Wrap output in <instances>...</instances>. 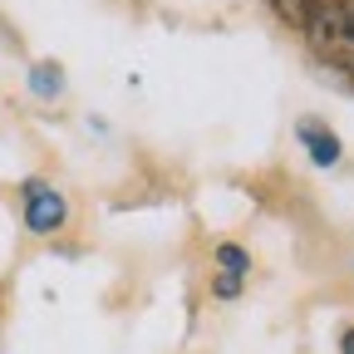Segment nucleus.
<instances>
[{
  "instance_id": "obj_1",
  "label": "nucleus",
  "mask_w": 354,
  "mask_h": 354,
  "mask_svg": "<svg viewBox=\"0 0 354 354\" xmlns=\"http://www.w3.org/2000/svg\"><path fill=\"white\" fill-rule=\"evenodd\" d=\"M305 35H310L320 59H330L339 69H354V0H325Z\"/></svg>"
},
{
  "instance_id": "obj_2",
  "label": "nucleus",
  "mask_w": 354,
  "mask_h": 354,
  "mask_svg": "<svg viewBox=\"0 0 354 354\" xmlns=\"http://www.w3.org/2000/svg\"><path fill=\"white\" fill-rule=\"evenodd\" d=\"M25 227L35 236L59 232L64 227V197L55 187H44V183H25Z\"/></svg>"
},
{
  "instance_id": "obj_3",
  "label": "nucleus",
  "mask_w": 354,
  "mask_h": 354,
  "mask_svg": "<svg viewBox=\"0 0 354 354\" xmlns=\"http://www.w3.org/2000/svg\"><path fill=\"white\" fill-rule=\"evenodd\" d=\"M300 138H305V153H310V162H315V167H335V162H339V138H335L325 123H305Z\"/></svg>"
},
{
  "instance_id": "obj_4",
  "label": "nucleus",
  "mask_w": 354,
  "mask_h": 354,
  "mask_svg": "<svg viewBox=\"0 0 354 354\" xmlns=\"http://www.w3.org/2000/svg\"><path fill=\"white\" fill-rule=\"evenodd\" d=\"M320 6H325V0H271V10H276L290 30H310V20L320 15Z\"/></svg>"
},
{
  "instance_id": "obj_5",
  "label": "nucleus",
  "mask_w": 354,
  "mask_h": 354,
  "mask_svg": "<svg viewBox=\"0 0 354 354\" xmlns=\"http://www.w3.org/2000/svg\"><path fill=\"white\" fill-rule=\"evenodd\" d=\"M30 88H35L39 99H55L59 88H64V74H59L55 64H35V69H30Z\"/></svg>"
},
{
  "instance_id": "obj_6",
  "label": "nucleus",
  "mask_w": 354,
  "mask_h": 354,
  "mask_svg": "<svg viewBox=\"0 0 354 354\" xmlns=\"http://www.w3.org/2000/svg\"><path fill=\"white\" fill-rule=\"evenodd\" d=\"M216 266H221V276H236V281H241V276L251 271V256L227 241V246H216Z\"/></svg>"
},
{
  "instance_id": "obj_7",
  "label": "nucleus",
  "mask_w": 354,
  "mask_h": 354,
  "mask_svg": "<svg viewBox=\"0 0 354 354\" xmlns=\"http://www.w3.org/2000/svg\"><path fill=\"white\" fill-rule=\"evenodd\" d=\"M216 295H221V300H236V295H241V281H236V276H221V281H216Z\"/></svg>"
},
{
  "instance_id": "obj_8",
  "label": "nucleus",
  "mask_w": 354,
  "mask_h": 354,
  "mask_svg": "<svg viewBox=\"0 0 354 354\" xmlns=\"http://www.w3.org/2000/svg\"><path fill=\"white\" fill-rule=\"evenodd\" d=\"M339 354H354V330H344V339H339Z\"/></svg>"
}]
</instances>
